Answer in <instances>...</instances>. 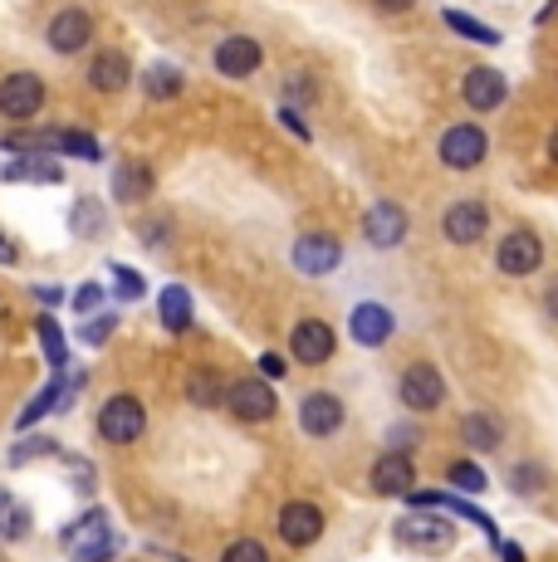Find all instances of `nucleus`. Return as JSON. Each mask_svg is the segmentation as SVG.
<instances>
[{
  "label": "nucleus",
  "instance_id": "nucleus-5",
  "mask_svg": "<svg viewBox=\"0 0 558 562\" xmlns=\"http://www.w3.org/2000/svg\"><path fill=\"white\" fill-rule=\"evenodd\" d=\"M225 406H231L235 420H250V426H260V420H275V386L260 382V376H250V382H235L231 392H225Z\"/></svg>",
  "mask_w": 558,
  "mask_h": 562
},
{
  "label": "nucleus",
  "instance_id": "nucleus-18",
  "mask_svg": "<svg viewBox=\"0 0 558 562\" xmlns=\"http://www.w3.org/2000/svg\"><path fill=\"white\" fill-rule=\"evenodd\" d=\"M416 484V464L402 456V450H388L378 464H372V490L388 494V499H397V494H412Z\"/></svg>",
  "mask_w": 558,
  "mask_h": 562
},
{
  "label": "nucleus",
  "instance_id": "nucleus-42",
  "mask_svg": "<svg viewBox=\"0 0 558 562\" xmlns=\"http://www.w3.org/2000/svg\"><path fill=\"white\" fill-rule=\"evenodd\" d=\"M20 259V250H15V240H10L5 231H0V265H15Z\"/></svg>",
  "mask_w": 558,
  "mask_h": 562
},
{
  "label": "nucleus",
  "instance_id": "nucleus-45",
  "mask_svg": "<svg viewBox=\"0 0 558 562\" xmlns=\"http://www.w3.org/2000/svg\"><path fill=\"white\" fill-rule=\"evenodd\" d=\"M544 304H549V318H558V279L549 284V294H544Z\"/></svg>",
  "mask_w": 558,
  "mask_h": 562
},
{
  "label": "nucleus",
  "instance_id": "nucleus-4",
  "mask_svg": "<svg viewBox=\"0 0 558 562\" xmlns=\"http://www.w3.org/2000/svg\"><path fill=\"white\" fill-rule=\"evenodd\" d=\"M436 153H442V161L450 171H470V167H480V161H486L490 137L480 133L476 123H456V127H446V133H442V147H436Z\"/></svg>",
  "mask_w": 558,
  "mask_h": 562
},
{
  "label": "nucleus",
  "instance_id": "nucleus-26",
  "mask_svg": "<svg viewBox=\"0 0 558 562\" xmlns=\"http://www.w3.org/2000/svg\"><path fill=\"white\" fill-rule=\"evenodd\" d=\"M25 533H30V514H25V504H20L10 490H0V538L20 543Z\"/></svg>",
  "mask_w": 558,
  "mask_h": 562
},
{
  "label": "nucleus",
  "instance_id": "nucleus-35",
  "mask_svg": "<svg viewBox=\"0 0 558 562\" xmlns=\"http://www.w3.org/2000/svg\"><path fill=\"white\" fill-rule=\"evenodd\" d=\"M55 440L49 436H35V440H20L15 450H10V464H25V460H35V456H55Z\"/></svg>",
  "mask_w": 558,
  "mask_h": 562
},
{
  "label": "nucleus",
  "instance_id": "nucleus-37",
  "mask_svg": "<svg viewBox=\"0 0 558 562\" xmlns=\"http://www.w3.org/2000/svg\"><path fill=\"white\" fill-rule=\"evenodd\" d=\"M109 269H113V284H118V294H123V299H143L147 294V284L127 265H109Z\"/></svg>",
  "mask_w": 558,
  "mask_h": 562
},
{
  "label": "nucleus",
  "instance_id": "nucleus-7",
  "mask_svg": "<svg viewBox=\"0 0 558 562\" xmlns=\"http://www.w3.org/2000/svg\"><path fill=\"white\" fill-rule=\"evenodd\" d=\"M397 538H402L406 548H416V553H450L456 528H450L446 518H436V514H412V518L397 524Z\"/></svg>",
  "mask_w": 558,
  "mask_h": 562
},
{
  "label": "nucleus",
  "instance_id": "nucleus-13",
  "mask_svg": "<svg viewBox=\"0 0 558 562\" xmlns=\"http://www.w3.org/2000/svg\"><path fill=\"white\" fill-rule=\"evenodd\" d=\"M343 265V245L334 240V235H304V240L294 245V269L309 279H324L334 274V269Z\"/></svg>",
  "mask_w": 558,
  "mask_h": 562
},
{
  "label": "nucleus",
  "instance_id": "nucleus-8",
  "mask_svg": "<svg viewBox=\"0 0 558 562\" xmlns=\"http://www.w3.org/2000/svg\"><path fill=\"white\" fill-rule=\"evenodd\" d=\"M334 348H338V338H334V328H328L324 318H304V323H294V333H289V358L304 362V367L328 362L334 358Z\"/></svg>",
  "mask_w": 558,
  "mask_h": 562
},
{
  "label": "nucleus",
  "instance_id": "nucleus-39",
  "mask_svg": "<svg viewBox=\"0 0 558 562\" xmlns=\"http://www.w3.org/2000/svg\"><path fill=\"white\" fill-rule=\"evenodd\" d=\"M279 123H284V127H289V133H294V137H299V143H309V123H304V117H299V113H294V103H284V108H279Z\"/></svg>",
  "mask_w": 558,
  "mask_h": 562
},
{
  "label": "nucleus",
  "instance_id": "nucleus-17",
  "mask_svg": "<svg viewBox=\"0 0 558 562\" xmlns=\"http://www.w3.org/2000/svg\"><path fill=\"white\" fill-rule=\"evenodd\" d=\"M260 45H255L250 35H231L216 45V69L225 74V79H250L255 69H260Z\"/></svg>",
  "mask_w": 558,
  "mask_h": 562
},
{
  "label": "nucleus",
  "instance_id": "nucleus-22",
  "mask_svg": "<svg viewBox=\"0 0 558 562\" xmlns=\"http://www.w3.org/2000/svg\"><path fill=\"white\" fill-rule=\"evenodd\" d=\"M35 147H55V153H74V157H83V161H99V157H103L99 137L74 133V127H64V133H45V137H35V143H30V153H35Z\"/></svg>",
  "mask_w": 558,
  "mask_h": 562
},
{
  "label": "nucleus",
  "instance_id": "nucleus-47",
  "mask_svg": "<svg viewBox=\"0 0 558 562\" xmlns=\"http://www.w3.org/2000/svg\"><path fill=\"white\" fill-rule=\"evenodd\" d=\"M378 5H382V10H406L412 0H378Z\"/></svg>",
  "mask_w": 558,
  "mask_h": 562
},
{
  "label": "nucleus",
  "instance_id": "nucleus-15",
  "mask_svg": "<svg viewBox=\"0 0 558 562\" xmlns=\"http://www.w3.org/2000/svg\"><path fill=\"white\" fill-rule=\"evenodd\" d=\"M299 426H304V436L324 440V436H338L343 430V402L328 392H314L299 402Z\"/></svg>",
  "mask_w": 558,
  "mask_h": 562
},
{
  "label": "nucleus",
  "instance_id": "nucleus-12",
  "mask_svg": "<svg viewBox=\"0 0 558 562\" xmlns=\"http://www.w3.org/2000/svg\"><path fill=\"white\" fill-rule=\"evenodd\" d=\"M504 93H510V83H504L500 69H466V79H460V99H466L470 113H495L504 103Z\"/></svg>",
  "mask_w": 558,
  "mask_h": 562
},
{
  "label": "nucleus",
  "instance_id": "nucleus-19",
  "mask_svg": "<svg viewBox=\"0 0 558 562\" xmlns=\"http://www.w3.org/2000/svg\"><path fill=\"white\" fill-rule=\"evenodd\" d=\"M392 313L382 308V304H358L353 308V318H348V333H353V342H362V348H382V342L392 338Z\"/></svg>",
  "mask_w": 558,
  "mask_h": 562
},
{
  "label": "nucleus",
  "instance_id": "nucleus-10",
  "mask_svg": "<svg viewBox=\"0 0 558 562\" xmlns=\"http://www.w3.org/2000/svg\"><path fill=\"white\" fill-rule=\"evenodd\" d=\"M486 231H490L486 201H456V205H446L442 235H446L450 245H476V240H486Z\"/></svg>",
  "mask_w": 558,
  "mask_h": 562
},
{
  "label": "nucleus",
  "instance_id": "nucleus-48",
  "mask_svg": "<svg viewBox=\"0 0 558 562\" xmlns=\"http://www.w3.org/2000/svg\"><path fill=\"white\" fill-rule=\"evenodd\" d=\"M549 157L558 161V127H554V133H549Z\"/></svg>",
  "mask_w": 558,
  "mask_h": 562
},
{
  "label": "nucleus",
  "instance_id": "nucleus-33",
  "mask_svg": "<svg viewBox=\"0 0 558 562\" xmlns=\"http://www.w3.org/2000/svg\"><path fill=\"white\" fill-rule=\"evenodd\" d=\"M456 490H466V494H486V470L480 464H470V460H456L450 464V474H446Z\"/></svg>",
  "mask_w": 558,
  "mask_h": 562
},
{
  "label": "nucleus",
  "instance_id": "nucleus-21",
  "mask_svg": "<svg viewBox=\"0 0 558 562\" xmlns=\"http://www.w3.org/2000/svg\"><path fill=\"white\" fill-rule=\"evenodd\" d=\"M127 79H133V64H127V54H118V49H103L99 59H93V69H89V83L99 93L127 89Z\"/></svg>",
  "mask_w": 558,
  "mask_h": 562
},
{
  "label": "nucleus",
  "instance_id": "nucleus-9",
  "mask_svg": "<svg viewBox=\"0 0 558 562\" xmlns=\"http://www.w3.org/2000/svg\"><path fill=\"white\" fill-rule=\"evenodd\" d=\"M495 265H500V274H510V279L534 274V269L544 265V240H539L534 231H514V235H504L500 250H495Z\"/></svg>",
  "mask_w": 558,
  "mask_h": 562
},
{
  "label": "nucleus",
  "instance_id": "nucleus-46",
  "mask_svg": "<svg viewBox=\"0 0 558 562\" xmlns=\"http://www.w3.org/2000/svg\"><path fill=\"white\" fill-rule=\"evenodd\" d=\"M504 562H524V548H514V543H504Z\"/></svg>",
  "mask_w": 558,
  "mask_h": 562
},
{
  "label": "nucleus",
  "instance_id": "nucleus-1",
  "mask_svg": "<svg viewBox=\"0 0 558 562\" xmlns=\"http://www.w3.org/2000/svg\"><path fill=\"white\" fill-rule=\"evenodd\" d=\"M118 543L123 538H113V524L103 509H89L79 524L64 528V548L74 553V562H109L118 553Z\"/></svg>",
  "mask_w": 558,
  "mask_h": 562
},
{
  "label": "nucleus",
  "instance_id": "nucleus-11",
  "mask_svg": "<svg viewBox=\"0 0 558 562\" xmlns=\"http://www.w3.org/2000/svg\"><path fill=\"white\" fill-rule=\"evenodd\" d=\"M319 533H324V514H319V504L294 499V504L279 509V538H284L289 548H314Z\"/></svg>",
  "mask_w": 558,
  "mask_h": 562
},
{
  "label": "nucleus",
  "instance_id": "nucleus-3",
  "mask_svg": "<svg viewBox=\"0 0 558 562\" xmlns=\"http://www.w3.org/2000/svg\"><path fill=\"white\" fill-rule=\"evenodd\" d=\"M40 108H45V83L35 74H5L0 79V117L30 123V117H40Z\"/></svg>",
  "mask_w": 558,
  "mask_h": 562
},
{
  "label": "nucleus",
  "instance_id": "nucleus-43",
  "mask_svg": "<svg viewBox=\"0 0 558 562\" xmlns=\"http://www.w3.org/2000/svg\"><path fill=\"white\" fill-rule=\"evenodd\" d=\"M260 372H265V376H284V358H275V352H265V358H260Z\"/></svg>",
  "mask_w": 558,
  "mask_h": 562
},
{
  "label": "nucleus",
  "instance_id": "nucleus-27",
  "mask_svg": "<svg viewBox=\"0 0 558 562\" xmlns=\"http://www.w3.org/2000/svg\"><path fill=\"white\" fill-rule=\"evenodd\" d=\"M187 396L197 406H221L225 402V386H221V376L211 372V367H197V372L187 376Z\"/></svg>",
  "mask_w": 558,
  "mask_h": 562
},
{
  "label": "nucleus",
  "instance_id": "nucleus-30",
  "mask_svg": "<svg viewBox=\"0 0 558 562\" xmlns=\"http://www.w3.org/2000/svg\"><path fill=\"white\" fill-rule=\"evenodd\" d=\"M181 69H171V64H157V69H147V79H143V89H147V99L153 103H163V99H177L181 93Z\"/></svg>",
  "mask_w": 558,
  "mask_h": 562
},
{
  "label": "nucleus",
  "instance_id": "nucleus-36",
  "mask_svg": "<svg viewBox=\"0 0 558 562\" xmlns=\"http://www.w3.org/2000/svg\"><path fill=\"white\" fill-rule=\"evenodd\" d=\"M221 562H270V553H265L255 538H241V543H231L225 548V558Z\"/></svg>",
  "mask_w": 558,
  "mask_h": 562
},
{
  "label": "nucleus",
  "instance_id": "nucleus-28",
  "mask_svg": "<svg viewBox=\"0 0 558 562\" xmlns=\"http://www.w3.org/2000/svg\"><path fill=\"white\" fill-rule=\"evenodd\" d=\"M446 30H456L460 40H476V45H500V30H490L486 20L466 15V10H446Z\"/></svg>",
  "mask_w": 558,
  "mask_h": 562
},
{
  "label": "nucleus",
  "instance_id": "nucleus-24",
  "mask_svg": "<svg viewBox=\"0 0 558 562\" xmlns=\"http://www.w3.org/2000/svg\"><path fill=\"white\" fill-rule=\"evenodd\" d=\"M59 161L55 157H40V153H30V157H20V161H10L5 167V181H49V187H59Z\"/></svg>",
  "mask_w": 558,
  "mask_h": 562
},
{
  "label": "nucleus",
  "instance_id": "nucleus-38",
  "mask_svg": "<svg viewBox=\"0 0 558 562\" xmlns=\"http://www.w3.org/2000/svg\"><path fill=\"white\" fill-rule=\"evenodd\" d=\"M103 304V289L99 284H79V294H74V313H93Z\"/></svg>",
  "mask_w": 558,
  "mask_h": 562
},
{
  "label": "nucleus",
  "instance_id": "nucleus-31",
  "mask_svg": "<svg viewBox=\"0 0 558 562\" xmlns=\"http://www.w3.org/2000/svg\"><path fill=\"white\" fill-rule=\"evenodd\" d=\"M35 333H40V348H45L49 367H64V362H69V348H64V333H59V323L49 318V313H40Z\"/></svg>",
  "mask_w": 558,
  "mask_h": 562
},
{
  "label": "nucleus",
  "instance_id": "nucleus-20",
  "mask_svg": "<svg viewBox=\"0 0 558 562\" xmlns=\"http://www.w3.org/2000/svg\"><path fill=\"white\" fill-rule=\"evenodd\" d=\"M143 196H153V167H147V161H118L113 167V201L133 205Z\"/></svg>",
  "mask_w": 558,
  "mask_h": 562
},
{
  "label": "nucleus",
  "instance_id": "nucleus-40",
  "mask_svg": "<svg viewBox=\"0 0 558 562\" xmlns=\"http://www.w3.org/2000/svg\"><path fill=\"white\" fill-rule=\"evenodd\" d=\"M118 328V318L109 313V318H99V323H89V328H83V342H89V348H99L103 338H109V333Z\"/></svg>",
  "mask_w": 558,
  "mask_h": 562
},
{
  "label": "nucleus",
  "instance_id": "nucleus-29",
  "mask_svg": "<svg viewBox=\"0 0 558 562\" xmlns=\"http://www.w3.org/2000/svg\"><path fill=\"white\" fill-rule=\"evenodd\" d=\"M69 225H74V235H79V240H99V235H103V205L93 201V196L74 201Z\"/></svg>",
  "mask_w": 558,
  "mask_h": 562
},
{
  "label": "nucleus",
  "instance_id": "nucleus-14",
  "mask_svg": "<svg viewBox=\"0 0 558 562\" xmlns=\"http://www.w3.org/2000/svg\"><path fill=\"white\" fill-rule=\"evenodd\" d=\"M362 235H368V245H378V250H392V245L406 240V211L397 201H378L362 215Z\"/></svg>",
  "mask_w": 558,
  "mask_h": 562
},
{
  "label": "nucleus",
  "instance_id": "nucleus-2",
  "mask_svg": "<svg viewBox=\"0 0 558 562\" xmlns=\"http://www.w3.org/2000/svg\"><path fill=\"white\" fill-rule=\"evenodd\" d=\"M147 430V411L137 396H109L99 411V436L113 440V446H127V440H137Z\"/></svg>",
  "mask_w": 558,
  "mask_h": 562
},
{
  "label": "nucleus",
  "instance_id": "nucleus-34",
  "mask_svg": "<svg viewBox=\"0 0 558 562\" xmlns=\"http://www.w3.org/2000/svg\"><path fill=\"white\" fill-rule=\"evenodd\" d=\"M510 490L514 494H539L544 490V470H539V464H514V470H510Z\"/></svg>",
  "mask_w": 558,
  "mask_h": 562
},
{
  "label": "nucleus",
  "instance_id": "nucleus-41",
  "mask_svg": "<svg viewBox=\"0 0 558 562\" xmlns=\"http://www.w3.org/2000/svg\"><path fill=\"white\" fill-rule=\"evenodd\" d=\"M284 93H289V103H299V99H314V83H309L304 74H299V79H289V89H284Z\"/></svg>",
  "mask_w": 558,
  "mask_h": 562
},
{
  "label": "nucleus",
  "instance_id": "nucleus-32",
  "mask_svg": "<svg viewBox=\"0 0 558 562\" xmlns=\"http://www.w3.org/2000/svg\"><path fill=\"white\" fill-rule=\"evenodd\" d=\"M64 382H69V376H55V382H45V392H40L35 402H30L25 411H20V420H15V426H20V430H30V426H35V420L45 416V411H49V406H55L59 396H64Z\"/></svg>",
  "mask_w": 558,
  "mask_h": 562
},
{
  "label": "nucleus",
  "instance_id": "nucleus-44",
  "mask_svg": "<svg viewBox=\"0 0 558 562\" xmlns=\"http://www.w3.org/2000/svg\"><path fill=\"white\" fill-rule=\"evenodd\" d=\"M35 299H40V304H59V299H64V294H59V289H55V284H40V289H35Z\"/></svg>",
  "mask_w": 558,
  "mask_h": 562
},
{
  "label": "nucleus",
  "instance_id": "nucleus-6",
  "mask_svg": "<svg viewBox=\"0 0 558 562\" xmlns=\"http://www.w3.org/2000/svg\"><path fill=\"white\" fill-rule=\"evenodd\" d=\"M397 396H402L406 411H436L446 402V382H442V372H436L432 362H416V367H406L402 372Z\"/></svg>",
  "mask_w": 558,
  "mask_h": 562
},
{
  "label": "nucleus",
  "instance_id": "nucleus-25",
  "mask_svg": "<svg viewBox=\"0 0 558 562\" xmlns=\"http://www.w3.org/2000/svg\"><path fill=\"white\" fill-rule=\"evenodd\" d=\"M460 436H466L470 450H495L500 446V420L486 416V411H470V416L460 420Z\"/></svg>",
  "mask_w": 558,
  "mask_h": 562
},
{
  "label": "nucleus",
  "instance_id": "nucleus-16",
  "mask_svg": "<svg viewBox=\"0 0 558 562\" xmlns=\"http://www.w3.org/2000/svg\"><path fill=\"white\" fill-rule=\"evenodd\" d=\"M93 40V15L89 10H59L55 20H49V49L55 54H79L83 45Z\"/></svg>",
  "mask_w": 558,
  "mask_h": 562
},
{
  "label": "nucleus",
  "instance_id": "nucleus-23",
  "mask_svg": "<svg viewBox=\"0 0 558 562\" xmlns=\"http://www.w3.org/2000/svg\"><path fill=\"white\" fill-rule=\"evenodd\" d=\"M157 318H163L167 333H187L191 328V294L181 284H167L157 294Z\"/></svg>",
  "mask_w": 558,
  "mask_h": 562
}]
</instances>
